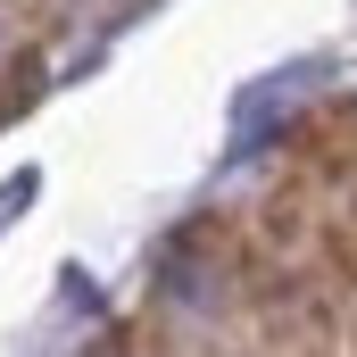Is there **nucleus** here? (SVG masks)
<instances>
[{"label":"nucleus","mask_w":357,"mask_h":357,"mask_svg":"<svg viewBox=\"0 0 357 357\" xmlns=\"http://www.w3.org/2000/svg\"><path fill=\"white\" fill-rule=\"evenodd\" d=\"M33 91H42V50H17V59L0 67V125H8V116H25V108H33Z\"/></svg>","instance_id":"3"},{"label":"nucleus","mask_w":357,"mask_h":357,"mask_svg":"<svg viewBox=\"0 0 357 357\" xmlns=\"http://www.w3.org/2000/svg\"><path fill=\"white\" fill-rule=\"evenodd\" d=\"M341 349H349V357H357V307H349V324H341Z\"/></svg>","instance_id":"4"},{"label":"nucleus","mask_w":357,"mask_h":357,"mask_svg":"<svg viewBox=\"0 0 357 357\" xmlns=\"http://www.w3.org/2000/svg\"><path fill=\"white\" fill-rule=\"evenodd\" d=\"M307 225H316V208H307V183H299V175H282L266 199H258V241L291 258V250H307Z\"/></svg>","instance_id":"2"},{"label":"nucleus","mask_w":357,"mask_h":357,"mask_svg":"<svg viewBox=\"0 0 357 357\" xmlns=\"http://www.w3.org/2000/svg\"><path fill=\"white\" fill-rule=\"evenodd\" d=\"M299 266L316 274V282H324L341 307H357V225H349V216H316V225H307Z\"/></svg>","instance_id":"1"}]
</instances>
